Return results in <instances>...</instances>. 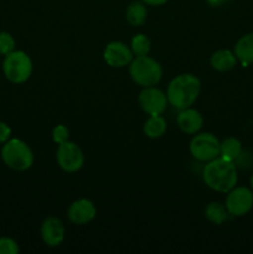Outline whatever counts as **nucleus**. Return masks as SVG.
I'll return each mask as SVG.
<instances>
[{"label":"nucleus","instance_id":"obj_1","mask_svg":"<svg viewBox=\"0 0 253 254\" xmlns=\"http://www.w3.org/2000/svg\"><path fill=\"white\" fill-rule=\"evenodd\" d=\"M203 183L217 192L227 193L237 184V168L235 161L217 156L207 161L202 170Z\"/></svg>","mask_w":253,"mask_h":254},{"label":"nucleus","instance_id":"obj_2","mask_svg":"<svg viewBox=\"0 0 253 254\" xmlns=\"http://www.w3.org/2000/svg\"><path fill=\"white\" fill-rule=\"evenodd\" d=\"M201 92V82L195 74L183 73L174 77L166 89V97L171 107L185 109L192 106Z\"/></svg>","mask_w":253,"mask_h":254},{"label":"nucleus","instance_id":"obj_3","mask_svg":"<svg viewBox=\"0 0 253 254\" xmlns=\"http://www.w3.org/2000/svg\"><path fill=\"white\" fill-rule=\"evenodd\" d=\"M129 74L134 83L140 87L156 86L163 78V68L160 64L153 57L134 56L133 61L129 64Z\"/></svg>","mask_w":253,"mask_h":254},{"label":"nucleus","instance_id":"obj_4","mask_svg":"<svg viewBox=\"0 0 253 254\" xmlns=\"http://www.w3.org/2000/svg\"><path fill=\"white\" fill-rule=\"evenodd\" d=\"M2 71L11 83H25L32 73L31 57L21 50H14L10 54L5 55Z\"/></svg>","mask_w":253,"mask_h":254},{"label":"nucleus","instance_id":"obj_5","mask_svg":"<svg viewBox=\"0 0 253 254\" xmlns=\"http://www.w3.org/2000/svg\"><path fill=\"white\" fill-rule=\"evenodd\" d=\"M2 161L17 171H25L34 164V154L30 146L20 139H9L1 149Z\"/></svg>","mask_w":253,"mask_h":254},{"label":"nucleus","instance_id":"obj_6","mask_svg":"<svg viewBox=\"0 0 253 254\" xmlns=\"http://www.w3.org/2000/svg\"><path fill=\"white\" fill-rule=\"evenodd\" d=\"M190 153L196 160L207 163L220 156V140L211 133H197L190 141Z\"/></svg>","mask_w":253,"mask_h":254},{"label":"nucleus","instance_id":"obj_7","mask_svg":"<svg viewBox=\"0 0 253 254\" xmlns=\"http://www.w3.org/2000/svg\"><path fill=\"white\" fill-rule=\"evenodd\" d=\"M56 160L60 168L66 173H76L81 170L84 164V155L82 149L73 141H64L59 144L56 151Z\"/></svg>","mask_w":253,"mask_h":254},{"label":"nucleus","instance_id":"obj_8","mask_svg":"<svg viewBox=\"0 0 253 254\" xmlns=\"http://www.w3.org/2000/svg\"><path fill=\"white\" fill-rule=\"evenodd\" d=\"M225 206L231 216L241 217L247 215L253 207V191L246 186H235L227 192Z\"/></svg>","mask_w":253,"mask_h":254},{"label":"nucleus","instance_id":"obj_9","mask_svg":"<svg viewBox=\"0 0 253 254\" xmlns=\"http://www.w3.org/2000/svg\"><path fill=\"white\" fill-rule=\"evenodd\" d=\"M138 102L144 113L148 116H158L163 114L169 106L168 97L161 89L153 87H144L139 93Z\"/></svg>","mask_w":253,"mask_h":254},{"label":"nucleus","instance_id":"obj_10","mask_svg":"<svg viewBox=\"0 0 253 254\" xmlns=\"http://www.w3.org/2000/svg\"><path fill=\"white\" fill-rule=\"evenodd\" d=\"M103 59L109 67L123 68L130 64L134 59V54L130 46H126L124 42L112 41L104 47Z\"/></svg>","mask_w":253,"mask_h":254},{"label":"nucleus","instance_id":"obj_11","mask_svg":"<svg viewBox=\"0 0 253 254\" xmlns=\"http://www.w3.org/2000/svg\"><path fill=\"white\" fill-rule=\"evenodd\" d=\"M97 215V208L91 200L79 198L69 205L67 216L74 225H87L92 222Z\"/></svg>","mask_w":253,"mask_h":254},{"label":"nucleus","instance_id":"obj_12","mask_svg":"<svg viewBox=\"0 0 253 254\" xmlns=\"http://www.w3.org/2000/svg\"><path fill=\"white\" fill-rule=\"evenodd\" d=\"M41 238L47 247H57L64 240V226L62 221L57 217L45 218L41 225Z\"/></svg>","mask_w":253,"mask_h":254},{"label":"nucleus","instance_id":"obj_13","mask_svg":"<svg viewBox=\"0 0 253 254\" xmlns=\"http://www.w3.org/2000/svg\"><path fill=\"white\" fill-rule=\"evenodd\" d=\"M176 123H178L179 129L183 133L189 134V135H195L201 130L203 126V117L196 109L189 108L180 109L176 117Z\"/></svg>","mask_w":253,"mask_h":254},{"label":"nucleus","instance_id":"obj_14","mask_svg":"<svg viewBox=\"0 0 253 254\" xmlns=\"http://www.w3.org/2000/svg\"><path fill=\"white\" fill-rule=\"evenodd\" d=\"M210 64L213 69L218 72H228L233 69L237 64V57L231 50L223 49L213 52L210 59Z\"/></svg>","mask_w":253,"mask_h":254},{"label":"nucleus","instance_id":"obj_15","mask_svg":"<svg viewBox=\"0 0 253 254\" xmlns=\"http://www.w3.org/2000/svg\"><path fill=\"white\" fill-rule=\"evenodd\" d=\"M238 61L242 62L243 66L253 64V32L246 34L236 42L233 49Z\"/></svg>","mask_w":253,"mask_h":254},{"label":"nucleus","instance_id":"obj_16","mask_svg":"<svg viewBox=\"0 0 253 254\" xmlns=\"http://www.w3.org/2000/svg\"><path fill=\"white\" fill-rule=\"evenodd\" d=\"M166 129H168V123H166V119L161 114L149 116V118L146 119L143 127L144 134L150 139L161 138L166 133Z\"/></svg>","mask_w":253,"mask_h":254},{"label":"nucleus","instance_id":"obj_17","mask_svg":"<svg viewBox=\"0 0 253 254\" xmlns=\"http://www.w3.org/2000/svg\"><path fill=\"white\" fill-rule=\"evenodd\" d=\"M148 17V9L143 1H133L126 10V19L131 26H141Z\"/></svg>","mask_w":253,"mask_h":254},{"label":"nucleus","instance_id":"obj_18","mask_svg":"<svg viewBox=\"0 0 253 254\" xmlns=\"http://www.w3.org/2000/svg\"><path fill=\"white\" fill-rule=\"evenodd\" d=\"M241 154H242V145L238 139L227 138L220 143V156L222 158L236 161L240 159Z\"/></svg>","mask_w":253,"mask_h":254},{"label":"nucleus","instance_id":"obj_19","mask_svg":"<svg viewBox=\"0 0 253 254\" xmlns=\"http://www.w3.org/2000/svg\"><path fill=\"white\" fill-rule=\"evenodd\" d=\"M205 216L210 222L215 223V225H222L225 221H227L230 213H228L226 206L221 205L220 202H211L206 206Z\"/></svg>","mask_w":253,"mask_h":254},{"label":"nucleus","instance_id":"obj_20","mask_svg":"<svg viewBox=\"0 0 253 254\" xmlns=\"http://www.w3.org/2000/svg\"><path fill=\"white\" fill-rule=\"evenodd\" d=\"M150 40L145 34H136L131 39L130 49L133 51L134 56H144V55H149L150 51Z\"/></svg>","mask_w":253,"mask_h":254},{"label":"nucleus","instance_id":"obj_21","mask_svg":"<svg viewBox=\"0 0 253 254\" xmlns=\"http://www.w3.org/2000/svg\"><path fill=\"white\" fill-rule=\"evenodd\" d=\"M15 50V40L11 34L6 31L0 32V55L5 56V55L10 54Z\"/></svg>","mask_w":253,"mask_h":254},{"label":"nucleus","instance_id":"obj_22","mask_svg":"<svg viewBox=\"0 0 253 254\" xmlns=\"http://www.w3.org/2000/svg\"><path fill=\"white\" fill-rule=\"evenodd\" d=\"M51 136L54 143H56L57 145L64 143V141H67L69 139L68 128H67L64 124H57V126L52 129Z\"/></svg>","mask_w":253,"mask_h":254},{"label":"nucleus","instance_id":"obj_23","mask_svg":"<svg viewBox=\"0 0 253 254\" xmlns=\"http://www.w3.org/2000/svg\"><path fill=\"white\" fill-rule=\"evenodd\" d=\"M20 252L16 241L9 237H0V254H17Z\"/></svg>","mask_w":253,"mask_h":254},{"label":"nucleus","instance_id":"obj_24","mask_svg":"<svg viewBox=\"0 0 253 254\" xmlns=\"http://www.w3.org/2000/svg\"><path fill=\"white\" fill-rule=\"evenodd\" d=\"M11 136V128L4 122H0V144L6 143Z\"/></svg>","mask_w":253,"mask_h":254},{"label":"nucleus","instance_id":"obj_25","mask_svg":"<svg viewBox=\"0 0 253 254\" xmlns=\"http://www.w3.org/2000/svg\"><path fill=\"white\" fill-rule=\"evenodd\" d=\"M145 5H149V6H160V5L166 4L169 0H140Z\"/></svg>","mask_w":253,"mask_h":254},{"label":"nucleus","instance_id":"obj_26","mask_svg":"<svg viewBox=\"0 0 253 254\" xmlns=\"http://www.w3.org/2000/svg\"><path fill=\"white\" fill-rule=\"evenodd\" d=\"M227 1L228 0H206V2L212 7H220L225 5Z\"/></svg>","mask_w":253,"mask_h":254},{"label":"nucleus","instance_id":"obj_27","mask_svg":"<svg viewBox=\"0 0 253 254\" xmlns=\"http://www.w3.org/2000/svg\"><path fill=\"white\" fill-rule=\"evenodd\" d=\"M250 183H251V189H252V191H253V174H252V175H251Z\"/></svg>","mask_w":253,"mask_h":254}]
</instances>
